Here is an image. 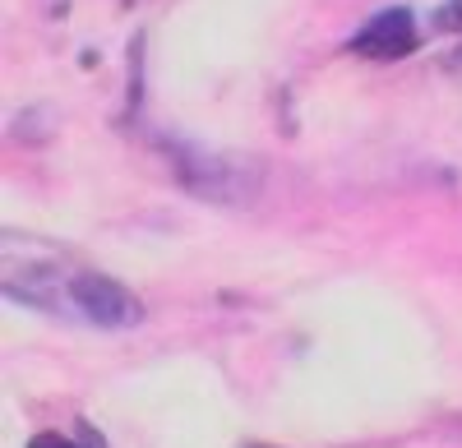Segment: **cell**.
<instances>
[{"mask_svg":"<svg viewBox=\"0 0 462 448\" xmlns=\"http://www.w3.org/2000/svg\"><path fill=\"white\" fill-rule=\"evenodd\" d=\"M167 158L176 167V180L189 195L213 199V204H245L259 190V162L254 158H231V153H208V148L189 143H167Z\"/></svg>","mask_w":462,"mask_h":448,"instance_id":"6da1fadb","label":"cell"},{"mask_svg":"<svg viewBox=\"0 0 462 448\" xmlns=\"http://www.w3.org/2000/svg\"><path fill=\"white\" fill-rule=\"evenodd\" d=\"M65 301L97 328H134L143 319V306L130 287H121L106 273H88V269H74V278L65 287Z\"/></svg>","mask_w":462,"mask_h":448,"instance_id":"7a4b0ae2","label":"cell"},{"mask_svg":"<svg viewBox=\"0 0 462 448\" xmlns=\"http://www.w3.org/2000/svg\"><path fill=\"white\" fill-rule=\"evenodd\" d=\"M420 42V32H416V14L407 5H389V10H379L370 14L356 37H352V51L356 56H370V60H398V56H411Z\"/></svg>","mask_w":462,"mask_h":448,"instance_id":"3957f363","label":"cell"},{"mask_svg":"<svg viewBox=\"0 0 462 448\" xmlns=\"http://www.w3.org/2000/svg\"><path fill=\"white\" fill-rule=\"evenodd\" d=\"M435 28H439V32H453V37H462V0H444V5H439V14H435Z\"/></svg>","mask_w":462,"mask_h":448,"instance_id":"277c9868","label":"cell"},{"mask_svg":"<svg viewBox=\"0 0 462 448\" xmlns=\"http://www.w3.org/2000/svg\"><path fill=\"white\" fill-rule=\"evenodd\" d=\"M28 448H74L65 434H56V430H42V434H32L28 439Z\"/></svg>","mask_w":462,"mask_h":448,"instance_id":"5b68a950","label":"cell"},{"mask_svg":"<svg viewBox=\"0 0 462 448\" xmlns=\"http://www.w3.org/2000/svg\"><path fill=\"white\" fill-rule=\"evenodd\" d=\"M448 65H453V69H462V42H457V51L448 56Z\"/></svg>","mask_w":462,"mask_h":448,"instance_id":"8992f818","label":"cell"},{"mask_svg":"<svg viewBox=\"0 0 462 448\" xmlns=\"http://www.w3.org/2000/svg\"><path fill=\"white\" fill-rule=\"evenodd\" d=\"M254 448H263V443H254Z\"/></svg>","mask_w":462,"mask_h":448,"instance_id":"52a82bcc","label":"cell"}]
</instances>
